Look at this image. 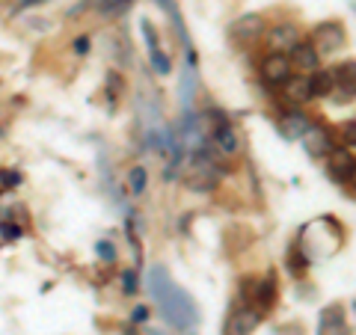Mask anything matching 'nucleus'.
Wrapping results in <instances>:
<instances>
[{
    "label": "nucleus",
    "instance_id": "3",
    "mask_svg": "<svg viewBox=\"0 0 356 335\" xmlns=\"http://www.w3.org/2000/svg\"><path fill=\"white\" fill-rule=\"evenodd\" d=\"M259 320H261V315L255 309H238V311H232V318L226 320L222 335H250L259 327Z\"/></svg>",
    "mask_w": 356,
    "mask_h": 335
},
{
    "label": "nucleus",
    "instance_id": "28",
    "mask_svg": "<svg viewBox=\"0 0 356 335\" xmlns=\"http://www.w3.org/2000/svg\"><path fill=\"white\" fill-rule=\"evenodd\" d=\"M134 318H137V320H146V309H143V306H140L137 311H134Z\"/></svg>",
    "mask_w": 356,
    "mask_h": 335
},
{
    "label": "nucleus",
    "instance_id": "5",
    "mask_svg": "<svg viewBox=\"0 0 356 335\" xmlns=\"http://www.w3.org/2000/svg\"><path fill=\"white\" fill-rule=\"evenodd\" d=\"M348 320H344V309L341 306H327L321 311L318 320V335H348Z\"/></svg>",
    "mask_w": 356,
    "mask_h": 335
},
{
    "label": "nucleus",
    "instance_id": "25",
    "mask_svg": "<svg viewBox=\"0 0 356 335\" xmlns=\"http://www.w3.org/2000/svg\"><path fill=\"white\" fill-rule=\"evenodd\" d=\"M0 178H3V181H6V184H18V181H21V178H18L15 172H3V175H0Z\"/></svg>",
    "mask_w": 356,
    "mask_h": 335
},
{
    "label": "nucleus",
    "instance_id": "6",
    "mask_svg": "<svg viewBox=\"0 0 356 335\" xmlns=\"http://www.w3.org/2000/svg\"><path fill=\"white\" fill-rule=\"evenodd\" d=\"M332 86L339 89V95L344 98V101L356 98V60L341 63L339 69L332 72Z\"/></svg>",
    "mask_w": 356,
    "mask_h": 335
},
{
    "label": "nucleus",
    "instance_id": "9",
    "mask_svg": "<svg viewBox=\"0 0 356 335\" xmlns=\"http://www.w3.org/2000/svg\"><path fill=\"white\" fill-rule=\"evenodd\" d=\"M291 65H297V69L303 72H315L318 69V51L312 48V44H294L291 48Z\"/></svg>",
    "mask_w": 356,
    "mask_h": 335
},
{
    "label": "nucleus",
    "instance_id": "16",
    "mask_svg": "<svg viewBox=\"0 0 356 335\" xmlns=\"http://www.w3.org/2000/svg\"><path fill=\"white\" fill-rule=\"evenodd\" d=\"M255 297H259V309H267L276 300V279L273 276H267L264 282L255 288Z\"/></svg>",
    "mask_w": 356,
    "mask_h": 335
},
{
    "label": "nucleus",
    "instance_id": "18",
    "mask_svg": "<svg viewBox=\"0 0 356 335\" xmlns=\"http://www.w3.org/2000/svg\"><path fill=\"white\" fill-rule=\"evenodd\" d=\"M131 190L134 193H143V190H146V170H143V166H134L131 170Z\"/></svg>",
    "mask_w": 356,
    "mask_h": 335
},
{
    "label": "nucleus",
    "instance_id": "29",
    "mask_svg": "<svg viewBox=\"0 0 356 335\" xmlns=\"http://www.w3.org/2000/svg\"><path fill=\"white\" fill-rule=\"evenodd\" d=\"M350 184L356 187V166H353V172H350Z\"/></svg>",
    "mask_w": 356,
    "mask_h": 335
},
{
    "label": "nucleus",
    "instance_id": "23",
    "mask_svg": "<svg viewBox=\"0 0 356 335\" xmlns=\"http://www.w3.org/2000/svg\"><path fill=\"white\" fill-rule=\"evenodd\" d=\"M95 250H98V255H102V259H107V261H113V255H116V252H113V247H110V243H104V240H102V243H98V247H95Z\"/></svg>",
    "mask_w": 356,
    "mask_h": 335
},
{
    "label": "nucleus",
    "instance_id": "13",
    "mask_svg": "<svg viewBox=\"0 0 356 335\" xmlns=\"http://www.w3.org/2000/svg\"><path fill=\"white\" fill-rule=\"evenodd\" d=\"M294 44H297V27L282 24V27H276V30H273V36H270V48H273V51H280V54H282V48L291 51Z\"/></svg>",
    "mask_w": 356,
    "mask_h": 335
},
{
    "label": "nucleus",
    "instance_id": "7",
    "mask_svg": "<svg viewBox=\"0 0 356 335\" xmlns=\"http://www.w3.org/2000/svg\"><path fill=\"white\" fill-rule=\"evenodd\" d=\"M187 187L193 190H214L217 187V166L214 163H196L191 172H187Z\"/></svg>",
    "mask_w": 356,
    "mask_h": 335
},
{
    "label": "nucleus",
    "instance_id": "15",
    "mask_svg": "<svg viewBox=\"0 0 356 335\" xmlns=\"http://www.w3.org/2000/svg\"><path fill=\"white\" fill-rule=\"evenodd\" d=\"M261 24H264V21H261L259 15H250V18H241L238 24L232 27V33H235V36H241V39H243V36L252 39V36H259V33H261Z\"/></svg>",
    "mask_w": 356,
    "mask_h": 335
},
{
    "label": "nucleus",
    "instance_id": "17",
    "mask_svg": "<svg viewBox=\"0 0 356 335\" xmlns=\"http://www.w3.org/2000/svg\"><path fill=\"white\" fill-rule=\"evenodd\" d=\"M332 89V72H321V74H315L312 77V95H327Z\"/></svg>",
    "mask_w": 356,
    "mask_h": 335
},
{
    "label": "nucleus",
    "instance_id": "4",
    "mask_svg": "<svg viewBox=\"0 0 356 335\" xmlns=\"http://www.w3.org/2000/svg\"><path fill=\"white\" fill-rule=\"evenodd\" d=\"M341 44H344V33H341L339 24H321V27L315 30V44H312V48L318 51V57H321V54L339 51Z\"/></svg>",
    "mask_w": 356,
    "mask_h": 335
},
{
    "label": "nucleus",
    "instance_id": "24",
    "mask_svg": "<svg viewBox=\"0 0 356 335\" xmlns=\"http://www.w3.org/2000/svg\"><path fill=\"white\" fill-rule=\"evenodd\" d=\"M125 291L128 294L137 291V279H134V273H125Z\"/></svg>",
    "mask_w": 356,
    "mask_h": 335
},
{
    "label": "nucleus",
    "instance_id": "26",
    "mask_svg": "<svg viewBox=\"0 0 356 335\" xmlns=\"http://www.w3.org/2000/svg\"><path fill=\"white\" fill-rule=\"evenodd\" d=\"M74 48H77V54H86V48H89V42H86V39H77V42H74Z\"/></svg>",
    "mask_w": 356,
    "mask_h": 335
},
{
    "label": "nucleus",
    "instance_id": "14",
    "mask_svg": "<svg viewBox=\"0 0 356 335\" xmlns=\"http://www.w3.org/2000/svg\"><path fill=\"white\" fill-rule=\"evenodd\" d=\"M214 142H217V149L222 154H235L238 152V133H235V128L222 122V125L217 128V133H214Z\"/></svg>",
    "mask_w": 356,
    "mask_h": 335
},
{
    "label": "nucleus",
    "instance_id": "12",
    "mask_svg": "<svg viewBox=\"0 0 356 335\" xmlns=\"http://www.w3.org/2000/svg\"><path fill=\"white\" fill-rule=\"evenodd\" d=\"M353 166H356V161L344 149H332L330 152V170H332V175H336V178H348V181H350Z\"/></svg>",
    "mask_w": 356,
    "mask_h": 335
},
{
    "label": "nucleus",
    "instance_id": "27",
    "mask_svg": "<svg viewBox=\"0 0 356 335\" xmlns=\"http://www.w3.org/2000/svg\"><path fill=\"white\" fill-rule=\"evenodd\" d=\"M36 3H42V0H21L18 9H30V6H36Z\"/></svg>",
    "mask_w": 356,
    "mask_h": 335
},
{
    "label": "nucleus",
    "instance_id": "11",
    "mask_svg": "<svg viewBox=\"0 0 356 335\" xmlns=\"http://www.w3.org/2000/svg\"><path fill=\"white\" fill-rule=\"evenodd\" d=\"M303 142L312 154H330L332 152V142H330V133L324 128H309L303 133Z\"/></svg>",
    "mask_w": 356,
    "mask_h": 335
},
{
    "label": "nucleus",
    "instance_id": "21",
    "mask_svg": "<svg viewBox=\"0 0 356 335\" xmlns=\"http://www.w3.org/2000/svg\"><path fill=\"white\" fill-rule=\"evenodd\" d=\"M0 234H3L6 240H13V238H21V229L18 226H6L3 222V226H0Z\"/></svg>",
    "mask_w": 356,
    "mask_h": 335
},
{
    "label": "nucleus",
    "instance_id": "10",
    "mask_svg": "<svg viewBox=\"0 0 356 335\" xmlns=\"http://www.w3.org/2000/svg\"><path fill=\"white\" fill-rule=\"evenodd\" d=\"M280 128H282L285 137L297 140V137H303V133H306L312 125H309V116H303V113H297V110H291V113H285V116H282Z\"/></svg>",
    "mask_w": 356,
    "mask_h": 335
},
{
    "label": "nucleus",
    "instance_id": "19",
    "mask_svg": "<svg viewBox=\"0 0 356 335\" xmlns=\"http://www.w3.org/2000/svg\"><path fill=\"white\" fill-rule=\"evenodd\" d=\"M152 63H154V69H158V74H170V60L161 54V48L152 51Z\"/></svg>",
    "mask_w": 356,
    "mask_h": 335
},
{
    "label": "nucleus",
    "instance_id": "1",
    "mask_svg": "<svg viewBox=\"0 0 356 335\" xmlns=\"http://www.w3.org/2000/svg\"><path fill=\"white\" fill-rule=\"evenodd\" d=\"M149 294L152 300L158 303L161 315L172 323V327H196L199 323V306L193 303V297L184 291V288H178L170 273L163 270V267H154L149 273Z\"/></svg>",
    "mask_w": 356,
    "mask_h": 335
},
{
    "label": "nucleus",
    "instance_id": "2",
    "mask_svg": "<svg viewBox=\"0 0 356 335\" xmlns=\"http://www.w3.org/2000/svg\"><path fill=\"white\" fill-rule=\"evenodd\" d=\"M291 69H294L291 57H288V54H280V51L267 54L261 60V77H264V83H270V86H285L291 81Z\"/></svg>",
    "mask_w": 356,
    "mask_h": 335
},
{
    "label": "nucleus",
    "instance_id": "20",
    "mask_svg": "<svg viewBox=\"0 0 356 335\" xmlns=\"http://www.w3.org/2000/svg\"><path fill=\"white\" fill-rule=\"evenodd\" d=\"M125 3H128V0H102V9H104V13H116V9H122Z\"/></svg>",
    "mask_w": 356,
    "mask_h": 335
},
{
    "label": "nucleus",
    "instance_id": "8",
    "mask_svg": "<svg viewBox=\"0 0 356 335\" xmlns=\"http://www.w3.org/2000/svg\"><path fill=\"white\" fill-rule=\"evenodd\" d=\"M285 98L288 101H294V104H303V101H312V77H291V81L285 83Z\"/></svg>",
    "mask_w": 356,
    "mask_h": 335
},
{
    "label": "nucleus",
    "instance_id": "22",
    "mask_svg": "<svg viewBox=\"0 0 356 335\" xmlns=\"http://www.w3.org/2000/svg\"><path fill=\"white\" fill-rule=\"evenodd\" d=\"M344 140H348L350 146H356V119H353V122H348V125H344Z\"/></svg>",
    "mask_w": 356,
    "mask_h": 335
}]
</instances>
